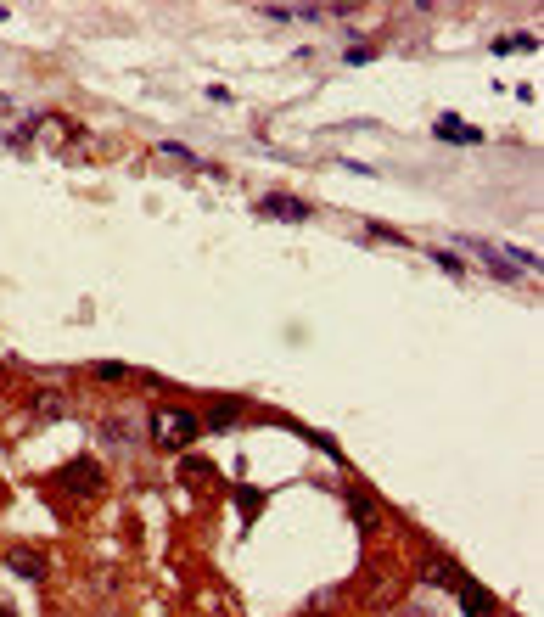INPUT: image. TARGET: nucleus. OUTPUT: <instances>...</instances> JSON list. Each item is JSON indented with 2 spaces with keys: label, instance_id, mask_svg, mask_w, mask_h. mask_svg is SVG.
<instances>
[{
  "label": "nucleus",
  "instance_id": "f257e3e1",
  "mask_svg": "<svg viewBox=\"0 0 544 617\" xmlns=\"http://www.w3.org/2000/svg\"><path fill=\"white\" fill-rule=\"evenodd\" d=\"M23 141H34L40 152H62V158H68V152L85 146V130L62 113H40V118H29V135H23Z\"/></svg>",
  "mask_w": 544,
  "mask_h": 617
},
{
  "label": "nucleus",
  "instance_id": "f03ea898",
  "mask_svg": "<svg viewBox=\"0 0 544 617\" xmlns=\"http://www.w3.org/2000/svg\"><path fill=\"white\" fill-rule=\"evenodd\" d=\"M152 438H158L163 449H174V455H180V449L197 438V416H191V410H174V404H163V410H152Z\"/></svg>",
  "mask_w": 544,
  "mask_h": 617
},
{
  "label": "nucleus",
  "instance_id": "7ed1b4c3",
  "mask_svg": "<svg viewBox=\"0 0 544 617\" xmlns=\"http://www.w3.org/2000/svg\"><path fill=\"white\" fill-rule=\"evenodd\" d=\"M101 483H107V477H101L96 460H68V466L57 472V488L68 494V500H101Z\"/></svg>",
  "mask_w": 544,
  "mask_h": 617
},
{
  "label": "nucleus",
  "instance_id": "20e7f679",
  "mask_svg": "<svg viewBox=\"0 0 544 617\" xmlns=\"http://www.w3.org/2000/svg\"><path fill=\"white\" fill-rule=\"evenodd\" d=\"M258 214H264V219H287V225H298V219H309V202H298V197H281V191H270V197L258 202Z\"/></svg>",
  "mask_w": 544,
  "mask_h": 617
},
{
  "label": "nucleus",
  "instance_id": "39448f33",
  "mask_svg": "<svg viewBox=\"0 0 544 617\" xmlns=\"http://www.w3.org/2000/svg\"><path fill=\"white\" fill-rule=\"evenodd\" d=\"M6 567H12L17 578H29V584H40V578L51 573V561H45L40 550H23V545H17L12 556H6Z\"/></svg>",
  "mask_w": 544,
  "mask_h": 617
},
{
  "label": "nucleus",
  "instance_id": "423d86ee",
  "mask_svg": "<svg viewBox=\"0 0 544 617\" xmlns=\"http://www.w3.org/2000/svg\"><path fill=\"white\" fill-rule=\"evenodd\" d=\"M264 12L275 17V23H315V6H264Z\"/></svg>",
  "mask_w": 544,
  "mask_h": 617
},
{
  "label": "nucleus",
  "instance_id": "0eeeda50",
  "mask_svg": "<svg viewBox=\"0 0 544 617\" xmlns=\"http://www.w3.org/2000/svg\"><path fill=\"white\" fill-rule=\"evenodd\" d=\"M438 135H444V141H483V135H477L472 124H460V118H449V113L438 118Z\"/></svg>",
  "mask_w": 544,
  "mask_h": 617
},
{
  "label": "nucleus",
  "instance_id": "6e6552de",
  "mask_svg": "<svg viewBox=\"0 0 544 617\" xmlns=\"http://www.w3.org/2000/svg\"><path fill=\"white\" fill-rule=\"evenodd\" d=\"M158 163H169V169H180V174H186V169H202L186 146H158Z\"/></svg>",
  "mask_w": 544,
  "mask_h": 617
},
{
  "label": "nucleus",
  "instance_id": "1a4fd4ad",
  "mask_svg": "<svg viewBox=\"0 0 544 617\" xmlns=\"http://www.w3.org/2000/svg\"><path fill=\"white\" fill-rule=\"evenodd\" d=\"M62 410H68V399H62V393H40V399H34V416H45V421H57Z\"/></svg>",
  "mask_w": 544,
  "mask_h": 617
},
{
  "label": "nucleus",
  "instance_id": "9d476101",
  "mask_svg": "<svg viewBox=\"0 0 544 617\" xmlns=\"http://www.w3.org/2000/svg\"><path fill=\"white\" fill-rule=\"evenodd\" d=\"M533 45H539V40H533V34H516V40H500V45H494V51H533Z\"/></svg>",
  "mask_w": 544,
  "mask_h": 617
},
{
  "label": "nucleus",
  "instance_id": "9b49d317",
  "mask_svg": "<svg viewBox=\"0 0 544 617\" xmlns=\"http://www.w3.org/2000/svg\"><path fill=\"white\" fill-rule=\"evenodd\" d=\"M96 382H129L124 365H96Z\"/></svg>",
  "mask_w": 544,
  "mask_h": 617
},
{
  "label": "nucleus",
  "instance_id": "f8f14e48",
  "mask_svg": "<svg viewBox=\"0 0 544 617\" xmlns=\"http://www.w3.org/2000/svg\"><path fill=\"white\" fill-rule=\"evenodd\" d=\"M186 477H191V483H208V477H214V472H208L202 460H186Z\"/></svg>",
  "mask_w": 544,
  "mask_h": 617
},
{
  "label": "nucleus",
  "instance_id": "ddd939ff",
  "mask_svg": "<svg viewBox=\"0 0 544 617\" xmlns=\"http://www.w3.org/2000/svg\"><path fill=\"white\" fill-rule=\"evenodd\" d=\"M0 617H12V606H6V601H0Z\"/></svg>",
  "mask_w": 544,
  "mask_h": 617
}]
</instances>
